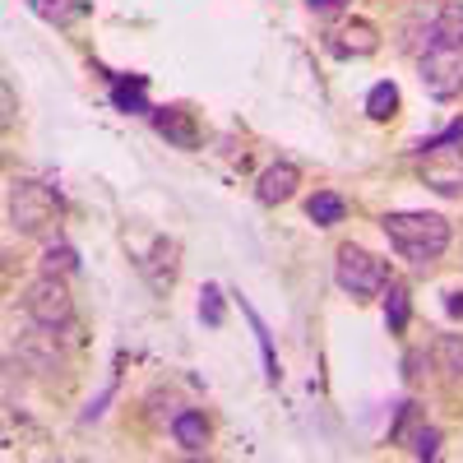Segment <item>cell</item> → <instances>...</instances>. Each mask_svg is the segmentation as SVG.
I'll use <instances>...</instances> for the list:
<instances>
[{"label":"cell","mask_w":463,"mask_h":463,"mask_svg":"<svg viewBox=\"0 0 463 463\" xmlns=\"http://www.w3.org/2000/svg\"><path fill=\"white\" fill-rule=\"evenodd\" d=\"M380 227H384V237H390V246L403 260H412L417 269L436 264L449 246V222L440 213H384Z\"/></svg>","instance_id":"obj_1"},{"label":"cell","mask_w":463,"mask_h":463,"mask_svg":"<svg viewBox=\"0 0 463 463\" xmlns=\"http://www.w3.org/2000/svg\"><path fill=\"white\" fill-rule=\"evenodd\" d=\"M334 283L353 297V301H375L384 288H390V264L380 255L362 250V246H343L338 264H334Z\"/></svg>","instance_id":"obj_2"},{"label":"cell","mask_w":463,"mask_h":463,"mask_svg":"<svg viewBox=\"0 0 463 463\" xmlns=\"http://www.w3.org/2000/svg\"><path fill=\"white\" fill-rule=\"evenodd\" d=\"M24 311H28V320L37 325V329H70L74 325V301H70V292H65V283L61 279H52V274H43L37 283H28V292H24Z\"/></svg>","instance_id":"obj_3"},{"label":"cell","mask_w":463,"mask_h":463,"mask_svg":"<svg viewBox=\"0 0 463 463\" xmlns=\"http://www.w3.org/2000/svg\"><path fill=\"white\" fill-rule=\"evenodd\" d=\"M421 89H427L431 98L449 102L463 93V47H427V56H421Z\"/></svg>","instance_id":"obj_4"},{"label":"cell","mask_w":463,"mask_h":463,"mask_svg":"<svg viewBox=\"0 0 463 463\" xmlns=\"http://www.w3.org/2000/svg\"><path fill=\"white\" fill-rule=\"evenodd\" d=\"M10 218L19 232L37 237V232H47L52 218H56V195L43 185V181H19L14 195H10Z\"/></svg>","instance_id":"obj_5"},{"label":"cell","mask_w":463,"mask_h":463,"mask_svg":"<svg viewBox=\"0 0 463 463\" xmlns=\"http://www.w3.org/2000/svg\"><path fill=\"white\" fill-rule=\"evenodd\" d=\"M421 181H427L436 195H463V153L454 148H436V153H421Z\"/></svg>","instance_id":"obj_6"},{"label":"cell","mask_w":463,"mask_h":463,"mask_svg":"<svg viewBox=\"0 0 463 463\" xmlns=\"http://www.w3.org/2000/svg\"><path fill=\"white\" fill-rule=\"evenodd\" d=\"M297 185H301V172H297L292 163H274V167H269V172L255 181V200L269 204V209H274V204H288V200L297 195Z\"/></svg>","instance_id":"obj_7"},{"label":"cell","mask_w":463,"mask_h":463,"mask_svg":"<svg viewBox=\"0 0 463 463\" xmlns=\"http://www.w3.org/2000/svg\"><path fill=\"white\" fill-rule=\"evenodd\" d=\"M172 436H176V445H181V449L200 454V449L209 445V421H204V412H195V408H181V412L172 417Z\"/></svg>","instance_id":"obj_8"},{"label":"cell","mask_w":463,"mask_h":463,"mask_svg":"<svg viewBox=\"0 0 463 463\" xmlns=\"http://www.w3.org/2000/svg\"><path fill=\"white\" fill-rule=\"evenodd\" d=\"M329 37H334L329 47H334L338 56H371V52L380 47L375 28H371V24H362V19H357V24H347V28H338V33H329Z\"/></svg>","instance_id":"obj_9"},{"label":"cell","mask_w":463,"mask_h":463,"mask_svg":"<svg viewBox=\"0 0 463 463\" xmlns=\"http://www.w3.org/2000/svg\"><path fill=\"white\" fill-rule=\"evenodd\" d=\"M436 371L449 384H463V338L458 334H440L436 338Z\"/></svg>","instance_id":"obj_10"},{"label":"cell","mask_w":463,"mask_h":463,"mask_svg":"<svg viewBox=\"0 0 463 463\" xmlns=\"http://www.w3.org/2000/svg\"><path fill=\"white\" fill-rule=\"evenodd\" d=\"M445 43V47H463V0H449V5L436 14L431 24V47Z\"/></svg>","instance_id":"obj_11"},{"label":"cell","mask_w":463,"mask_h":463,"mask_svg":"<svg viewBox=\"0 0 463 463\" xmlns=\"http://www.w3.org/2000/svg\"><path fill=\"white\" fill-rule=\"evenodd\" d=\"M153 121H158V130H163L167 139H176L181 148H195V126H190V111L163 107V111H153Z\"/></svg>","instance_id":"obj_12"},{"label":"cell","mask_w":463,"mask_h":463,"mask_svg":"<svg viewBox=\"0 0 463 463\" xmlns=\"http://www.w3.org/2000/svg\"><path fill=\"white\" fill-rule=\"evenodd\" d=\"M153 255H158V260H167V264H176V241L158 237V241H153ZM144 274H148V283L158 288V292H167V288H172V279H176V269H167V274H158V264H153V260H144Z\"/></svg>","instance_id":"obj_13"},{"label":"cell","mask_w":463,"mask_h":463,"mask_svg":"<svg viewBox=\"0 0 463 463\" xmlns=\"http://www.w3.org/2000/svg\"><path fill=\"white\" fill-rule=\"evenodd\" d=\"M144 89H148L144 74L116 80V84H111V102H116V107H126V111H148V107H144Z\"/></svg>","instance_id":"obj_14"},{"label":"cell","mask_w":463,"mask_h":463,"mask_svg":"<svg viewBox=\"0 0 463 463\" xmlns=\"http://www.w3.org/2000/svg\"><path fill=\"white\" fill-rule=\"evenodd\" d=\"M399 111V89L384 80V84H375L371 93H366V116L371 121H390V116Z\"/></svg>","instance_id":"obj_15"},{"label":"cell","mask_w":463,"mask_h":463,"mask_svg":"<svg viewBox=\"0 0 463 463\" xmlns=\"http://www.w3.org/2000/svg\"><path fill=\"white\" fill-rule=\"evenodd\" d=\"M74 269H80V255H74V246H65V241L47 246V255H43V274L65 279V274H74Z\"/></svg>","instance_id":"obj_16"},{"label":"cell","mask_w":463,"mask_h":463,"mask_svg":"<svg viewBox=\"0 0 463 463\" xmlns=\"http://www.w3.org/2000/svg\"><path fill=\"white\" fill-rule=\"evenodd\" d=\"M306 213H311L320 227H334V222H343V213H347V204L334 195V190H320V195L306 204Z\"/></svg>","instance_id":"obj_17"},{"label":"cell","mask_w":463,"mask_h":463,"mask_svg":"<svg viewBox=\"0 0 463 463\" xmlns=\"http://www.w3.org/2000/svg\"><path fill=\"white\" fill-rule=\"evenodd\" d=\"M241 311L250 316V329H255V338H260V353H264V375L269 380H279V362H274V338H269V329H264V320L250 311V306L241 301Z\"/></svg>","instance_id":"obj_18"},{"label":"cell","mask_w":463,"mask_h":463,"mask_svg":"<svg viewBox=\"0 0 463 463\" xmlns=\"http://www.w3.org/2000/svg\"><path fill=\"white\" fill-rule=\"evenodd\" d=\"M24 5H28L37 19H47V24H65L74 10H80L74 0H24Z\"/></svg>","instance_id":"obj_19"},{"label":"cell","mask_w":463,"mask_h":463,"mask_svg":"<svg viewBox=\"0 0 463 463\" xmlns=\"http://www.w3.org/2000/svg\"><path fill=\"white\" fill-rule=\"evenodd\" d=\"M384 320H390V329L408 325V288L403 283H390V297H384Z\"/></svg>","instance_id":"obj_20"},{"label":"cell","mask_w":463,"mask_h":463,"mask_svg":"<svg viewBox=\"0 0 463 463\" xmlns=\"http://www.w3.org/2000/svg\"><path fill=\"white\" fill-rule=\"evenodd\" d=\"M412 454H417V458H436V454H440V431H436V427H421L417 440H412Z\"/></svg>","instance_id":"obj_21"},{"label":"cell","mask_w":463,"mask_h":463,"mask_svg":"<svg viewBox=\"0 0 463 463\" xmlns=\"http://www.w3.org/2000/svg\"><path fill=\"white\" fill-rule=\"evenodd\" d=\"M454 144H463V121H454L445 135H436V139H427L417 153H436V148H454Z\"/></svg>","instance_id":"obj_22"},{"label":"cell","mask_w":463,"mask_h":463,"mask_svg":"<svg viewBox=\"0 0 463 463\" xmlns=\"http://www.w3.org/2000/svg\"><path fill=\"white\" fill-rule=\"evenodd\" d=\"M200 316H204L209 325H222V297H218V288H204V301H200Z\"/></svg>","instance_id":"obj_23"},{"label":"cell","mask_w":463,"mask_h":463,"mask_svg":"<svg viewBox=\"0 0 463 463\" xmlns=\"http://www.w3.org/2000/svg\"><path fill=\"white\" fill-rule=\"evenodd\" d=\"M445 311L449 316H463V292H445Z\"/></svg>","instance_id":"obj_24"},{"label":"cell","mask_w":463,"mask_h":463,"mask_svg":"<svg viewBox=\"0 0 463 463\" xmlns=\"http://www.w3.org/2000/svg\"><path fill=\"white\" fill-rule=\"evenodd\" d=\"M306 5H311V10H338L343 0H306Z\"/></svg>","instance_id":"obj_25"}]
</instances>
